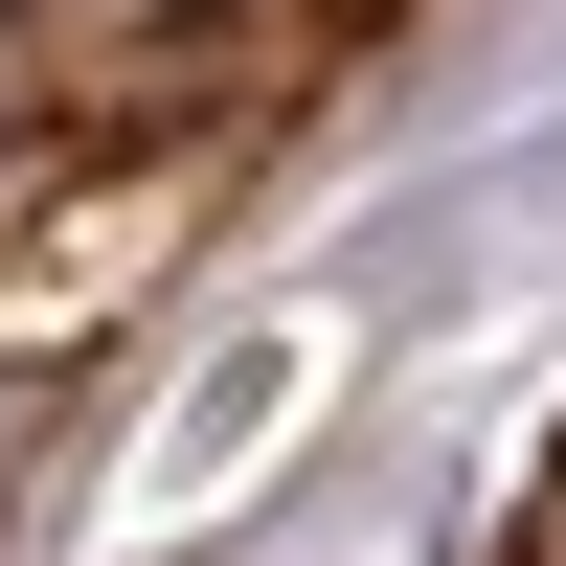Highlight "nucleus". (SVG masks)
Returning <instances> with one entry per match:
<instances>
[{
    "instance_id": "obj_1",
    "label": "nucleus",
    "mask_w": 566,
    "mask_h": 566,
    "mask_svg": "<svg viewBox=\"0 0 566 566\" xmlns=\"http://www.w3.org/2000/svg\"><path fill=\"white\" fill-rule=\"evenodd\" d=\"M522 205H566V136H522V159H453V181H408V205L340 250V295H363V317H453L476 272H522V250H544Z\"/></svg>"
},
{
    "instance_id": "obj_2",
    "label": "nucleus",
    "mask_w": 566,
    "mask_h": 566,
    "mask_svg": "<svg viewBox=\"0 0 566 566\" xmlns=\"http://www.w3.org/2000/svg\"><path fill=\"white\" fill-rule=\"evenodd\" d=\"M295 317H250V340H227L205 363V386H181V431H159V499H205V476H250V431H272V408H295Z\"/></svg>"
}]
</instances>
